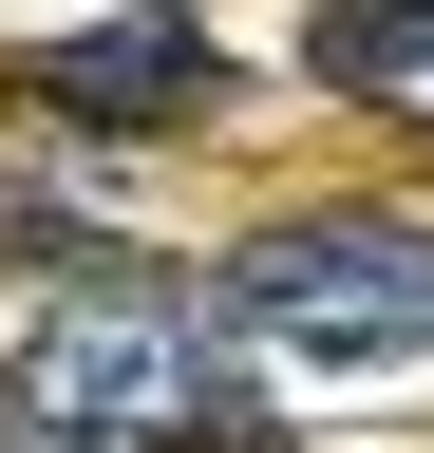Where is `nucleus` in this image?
<instances>
[{
	"mask_svg": "<svg viewBox=\"0 0 434 453\" xmlns=\"http://www.w3.org/2000/svg\"><path fill=\"white\" fill-rule=\"evenodd\" d=\"M227 321L284 340V359H434V226L415 208H302L227 265Z\"/></svg>",
	"mask_w": 434,
	"mask_h": 453,
	"instance_id": "nucleus-2",
	"label": "nucleus"
},
{
	"mask_svg": "<svg viewBox=\"0 0 434 453\" xmlns=\"http://www.w3.org/2000/svg\"><path fill=\"white\" fill-rule=\"evenodd\" d=\"M0 453H95V434H57V416H38L19 378H0Z\"/></svg>",
	"mask_w": 434,
	"mask_h": 453,
	"instance_id": "nucleus-5",
	"label": "nucleus"
},
{
	"mask_svg": "<svg viewBox=\"0 0 434 453\" xmlns=\"http://www.w3.org/2000/svg\"><path fill=\"white\" fill-rule=\"evenodd\" d=\"M19 95H38V113H95V133H151V113L227 95V57H208V19H189V0H133V19L38 38V57H19Z\"/></svg>",
	"mask_w": 434,
	"mask_h": 453,
	"instance_id": "nucleus-3",
	"label": "nucleus"
},
{
	"mask_svg": "<svg viewBox=\"0 0 434 453\" xmlns=\"http://www.w3.org/2000/svg\"><path fill=\"white\" fill-rule=\"evenodd\" d=\"M0 378H19L57 434H95V453H189V434H227V340H208V303L151 283V265H76L57 303L19 321Z\"/></svg>",
	"mask_w": 434,
	"mask_h": 453,
	"instance_id": "nucleus-1",
	"label": "nucleus"
},
{
	"mask_svg": "<svg viewBox=\"0 0 434 453\" xmlns=\"http://www.w3.org/2000/svg\"><path fill=\"white\" fill-rule=\"evenodd\" d=\"M302 57H321V95H359V113H415V133H434V0H340V19H321Z\"/></svg>",
	"mask_w": 434,
	"mask_h": 453,
	"instance_id": "nucleus-4",
	"label": "nucleus"
}]
</instances>
